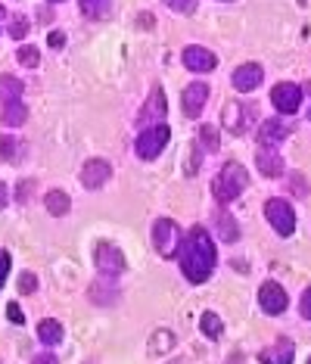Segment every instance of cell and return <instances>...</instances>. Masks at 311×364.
Here are the masks:
<instances>
[{
	"instance_id": "obj_6",
	"label": "cell",
	"mask_w": 311,
	"mask_h": 364,
	"mask_svg": "<svg viewBox=\"0 0 311 364\" xmlns=\"http://www.w3.org/2000/svg\"><path fill=\"white\" fill-rule=\"evenodd\" d=\"M93 258H97V271L106 277H119L124 271V252L119 246H112V243H100Z\"/></svg>"
},
{
	"instance_id": "obj_14",
	"label": "cell",
	"mask_w": 311,
	"mask_h": 364,
	"mask_svg": "<svg viewBox=\"0 0 311 364\" xmlns=\"http://www.w3.org/2000/svg\"><path fill=\"white\" fill-rule=\"evenodd\" d=\"M255 165H259V171L264 178H280L283 175V159H280L277 153H271L268 147L259 149V156H255Z\"/></svg>"
},
{
	"instance_id": "obj_24",
	"label": "cell",
	"mask_w": 311,
	"mask_h": 364,
	"mask_svg": "<svg viewBox=\"0 0 311 364\" xmlns=\"http://www.w3.org/2000/svg\"><path fill=\"white\" fill-rule=\"evenodd\" d=\"M199 327H202V334L212 336V339H221V336H224V321L218 318L215 312H206V314H202V318H199Z\"/></svg>"
},
{
	"instance_id": "obj_44",
	"label": "cell",
	"mask_w": 311,
	"mask_h": 364,
	"mask_svg": "<svg viewBox=\"0 0 311 364\" xmlns=\"http://www.w3.org/2000/svg\"><path fill=\"white\" fill-rule=\"evenodd\" d=\"M308 364H311V361H308Z\"/></svg>"
},
{
	"instance_id": "obj_11",
	"label": "cell",
	"mask_w": 311,
	"mask_h": 364,
	"mask_svg": "<svg viewBox=\"0 0 311 364\" xmlns=\"http://www.w3.org/2000/svg\"><path fill=\"white\" fill-rule=\"evenodd\" d=\"M259 302H262V308H264L268 314H283L290 299H286L283 287H277V283H264L262 292H259Z\"/></svg>"
},
{
	"instance_id": "obj_3",
	"label": "cell",
	"mask_w": 311,
	"mask_h": 364,
	"mask_svg": "<svg viewBox=\"0 0 311 364\" xmlns=\"http://www.w3.org/2000/svg\"><path fill=\"white\" fill-rule=\"evenodd\" d=\"M153 246L159 249V256L171 258L177 252V246H181V227L171 218H159L153 227Z\"/></svg>"
},
{
	"instance_id": "obj_33",
	"label": "cell",
	"mask_w": 311,
	"mask_h": 364,
	"mask_svg": "<svg viewBox=\"0 0 311 364\" xmlns=\"http://www.w3.org/2000/svg\"><path fill=\"white\" fill-rule=\"evenodd\" d=\"M175 13H193V0H165Z\"/></svg>"
},
{
	"instance_id": "obj_10",
	"label": "cell",
	"mask_w": 311,
	"mask_h": 364,
	"mask_svg": "<svg viewBox=\"0 0 311 364\" xmlns=\"http://www.w3.org/2000/svg\"><path fill=\"white\" fill-rule=\"evenodd\" d=\"M215 53L212 50H206V47H187L184 50V66L190 69V72H212L215 69Z\"/></svg>"
},
{
	"instance_id": "obj_25",
	"label": "cell",
	"mask_w": 311,
	"mask_h": 364,
	"mask_svg": "<svg viewBox=\"0 0 311 364\" xmlns=\"http://www.w3.org/2000/svg\"><path fill=\"white\" fill-rule=\"evenodd\" d=\"M215 224H218V231L224 234V240L228 243H233L240 237V231H237V224H233V218L228 215V212H218V218H215Z\"/></svg>"
},
{
	"instance_id": "obj_36",
	"label": "cell",
	"mask_w": 311,
	"mask_h": 364,
	"mask_svg": "<svg viewBox=\"0 0 311 364\" xmlns=\"http://www.w3.org/2000/svg\"><path fill=\"white\" fill-rule=\"evenodd\" d=\"M31 364H59V361L53 358V355H47V352H44V355H35V358H31Z\"/></svg>"
},
{
	"instance_id": "obj_29",
	"label": "cell",
	"mask_w": 311,
	"mask_h": 364,
	"mask_svg": "<svg viewBox=\"0 0 311 364\" xmlns=\"http://www.w3.org/2000/svg\"><path fill=\"white\" fill-rule=\"evenodd\" d=\"M0 156H4L6 162L16 159V140L13 137H0Z\"/></svg>"
},
{
	"instance_id": "obj_2",
	"label": "cell",
	"mask_w": 311,
	"mask_h": 364,
	"mask_svg": "<svg viewBox=\"0 0 311 364\" xmlns=\"http://www.w3.org/2000/svg\"><path fill=\"white\" fill-rule=\"evenodd\" d=\"M246 184H249V175H246L243 165H240V162H228L215 175V181H212V193H215L218 203H233L246 190Z\"/></svg>"
},
{
	"instance_id": "obj_32",
	"label": "cell",
	"mask_w": 311,
	"mask_h": 364,
	"mask_svg": "<svg viewBox=\"0 0 311 364\" xmlns=\"http://www.w3.org/2000/svg\"><path fill=\"white\" fill-rule=\"evenodd\" d=\"M6 274H10V252H6V249H0V287H4Z\"/></svg>"
},
{
	"instance_id": "obj_34",
	"label": "cell",
	"mask_w": 311,
	"mask_h": 364,
	"mask_svg": "<svg viewBox=\"0 0 311 364\" xmlns=\"http://www.w3.org/2000/svg\"><path fill=\"white\" fill-rule=\"evenodd\" d=\"M299 312H302V318H308V321H311V287L302 292V305H299Z\"/></svg>"
},
{
	"instance_id": "obj_15",
	"label": "cell",
	"mask_w": 311,
	"mask_h": 364,
	"mask_svg": "<svg viewBox=\"0 0 311 364\" xmlns=\"http://www.w3.org/2000/svg\"><path fill=\"white\" fill-rule=\"evenodd\" d=\"M90 299L97 305H115V302H119V287H115V277L93 283V287H90Z\"/></svg>"
},
{
	"instance_id": "obj_5",
	"label": "cell",
	"mask_w": 311,
	"mask_h": 364,
	"mask_svg": "<svg viewBox=\"0 0 311 364\" xmlns=\"http://www.w3.org/2000/svg\"><path fill=\"white\" fill-rule=\"evenodd\" d=\"M264 215H268L271 227H274L280 237H290L295 231V212L286 200H268L264 203Z\"/></svg>"
},
{
	"instance_id": "obj_8",
	"label": "cell",
	"mask_w": 311,
	"mask_h": 364,
	"mask_svg": "<svg viewBox=\"0 0 311 364\" xmlns=\"http://www.w3.org/2000/svg\"><path fill=\"white\" fill-rule=\"evenodd\" d=\"M252 106H243V103H228V109H224V128L230 134H243L249 128V122H252Z\"/></svg>"
},
{
	"instance_id": "obj_23",
	"label": "cell",
	"mask_w": 311,
	"mask_h": 364,
	"mask_svg": "<svg viewBox=\"0 0 311 364\" xmlns=\"http://www.w3.org/2000/svg\"><path fill=\"white\" fill-rule=\"evenodd\" d=\"M78 4H81V13L90 19H106L112 10V0H78Z\"/></svg>"
},
{
	"instance_id": "obj_7",
	"label": "cell",
	"mask_w": 311,
	"mask_h": 364,
	"mask_svg": "<svg viewBox=\"0 0 311 364\" xmlns=\"http://www.w3.org/2000/svg\"><path fill=\"white\" fill-rule=\"evenodd\" d=\"M271 103H274V109L277 113H295L299 109V103H302V91H299V84H290V81H283V84H277L274 91H271Z\"/></svg>"
},
{
	"instance_id": "obj_9",
	"label": "cell",
	"mask_w": 311,
	"mask_h": 364,
	"mask_svg": "<svg viewBox=\"0 0 311 364\" xmlns=\"http://www.w3.org/2000/svg\"><path fill=\"white\" fill-rule=\"evenodd\" d=\"M206 100H209V88L202 81H193V84H187L184 88V115H190V118H196L202 109H206Z\"/></svg>"
},
{
	"instance_id": "obj_35",
	"label": "cell",
	"mask_w": 311,
	"mask_h": 364,
	"mask_svg": "<svg viewBox=\"0 0 311 364\" xmlns=\"http://www.w3.org/2000/svg\"><path fill=\"white\" fill-rule=\"evenodd\" d=\"M6 314H10V321H13V324H22V321H25V314H22V308L16 305V302L6 305Z\"/></svg>"
},
{
	"instance_id": "obj_43",
	"label": "cell",
	"mask_w": 311,
	"mask_h": 364,
	"mask_svg": "<svg viewBox=\"0 0 311 364\" xmlns=\"http://www.w3.org/2000/svg\"><path fill=\"white\" fill-rule=\"evenodd\" d=\"M50 4H57V0H50Z\"/></svg>"
},
{
	"instance_id": "obj_16",
	"label": "cell",
	"mask_w": 311,
	"mask_h": 364,
	"mask_svg": "<svg viewBox=\"0 0 311 364\" xmlns=\"http://www.w3.org/2000/svg\"><path fill=\"white\" fill-rule=\"evenodd\" d=\"M262 364H293V343L290 339H280L274 349H264L259 355Z\"/></svg>"
},
{
	"instance_id": "obj_17",
	"label": "cell",
	"mask_w": 311,
	"mask_h": 364,
	"mask_svg": "<svg viewBox=\"0 0 311 364\" xmlns=\"http://www.w3.org/2000/svg\"><path fill=\"white\" fill-rule=\"evenodd\" d=\"M286 137V125L283 122H264L262 125V131H259V140H262V147H271V144H280V140Z\"/></svg>"
},
{
	"instance_id": "obj_39",
	"label": "cell",
	"mask_w": 311,
	"mask_h": 364,
	"mask_svg": "<svg viewBox=\"0 0 311 364\" xmlns=\"http://www.w3.org/2000/svg\"><path fill=\"white\" fill-rule=\"evenodd\" d=\"M28 196H31V184H25V181H22V184H19V203H25Z\"/></svg>"
},
{
	"instance_id": "obj_31",
	"label": "cell",
	"mask_w": 311,
	"mask_h": 364,
	"mask_svg": "<svg viewBox=\"0 0 311 364\" xmlns=\"http://www.w3.org/2000/svg\"><path fill=\"white\" fill-rule=\"evenodd\" d=\"M19 290L22 292H35L37 290V277L35 274H22L19 277Z\"/></svg>"
},
{
	"instance_id": "obj_20",
	"label": "cell",
	"mask_w": 311,
	"mask_h": 364,
	"mask_svg": "<svg viewBox=\"0 0 311 364\" xmlns=\"http://www.w3.org/2000/svg\"><path fill=\"white\" fill-rule=\"evenodd\" d=\"M44 203H47V212H50V215H57V218H62L69 209H72V200H69L62 190H50Z\"/></svg>"
},
{
	"instance_id": "obj_19",
	"label": "cell",
	"mask_w": 311,
	"mask_h": 364,
	"mask_svg": "<svg viewBox=\"0 0 311 364\" xmlns=\"http://www.w3.org/2000/svg\"><path fill=\"white\" fill-rule=\"evenodd\" d=\"M0 118H4V125H10V128H19V125L25 122V103H22V100L4 103V113H0Z\"/></svg>"
},
{
	"instance_id": "obj_42",
	"label": "cell",
	"mask_w": 311,
	"mask_h": 364,
	"mask_svg": "<svg viewBox=\"0 0 311 364\" xmlns=\"http://www.w3.org/2000/svg\"><path fill=\"white\" fill-rule=\"evenodd\" d=\"M0 19H4V6H0Z\"/></svg>"
},
{
	"instance_id": "obj_41",
	"label": "cell",
	"mask_w": 311,
	"mask_h": 364,
	"mask_svg": "<svg viewBox=\"0 0 311 364\" xmlns=\"http://www.w3.org/2000/svg\"><path fill=\"white\" fill-rule=\"evenodd\" d=\"M140 25H143V28L150 25V28H153V16H146V13H143V16H140Z\"/></svg>"
},
{
	"instance_id": "obj_12",
	"label": "cell",
	"mask_w": 311,
	"mask_h": 364,
	"mask_svg": "<svg viewBox=\"0 0 311 364\" xmlns=\"http://www.w3.org/2000/svg\"><path fill=\"white\" fill-rule=\"evenodd\" d=\"M109 175H112V169H109L106 159H90V162L81 169V184L88 187V190H97V187L106 184Z\"/></svg>"
},
{
	"instance_id": "obj_28",
	"label": "cell",
	"mask_w": 311,
	"mask_h": 364,
	"mask_svg": "<svg viewBox=\"0 0 311 364\" xmlns=\"http://www.w3.org/2000/svg\"><path fill=\"white\" fill-rule=\"evenodd\" d=\"M199 140L206 144V149H218V131L212 128V125H202V128H199Z\"/></svg>"
},
{
	"instance_id": "obj_27",
	"label": "cell",
	"mask_w": 311,
	"mask_h": 364,
	"mask_svg": "<svg viewBox=\"0 0 311 364\" xmlns=\"http://www.w3.org/2000/svg\"><path fill=\"white\" fill-rule=\"evenodd\" d=\"M19 62L28 69H35L37 62H41V53H37V47H19Z\"/></svg>"
},
{
	"instance_id": "obj_30",
	"label": "cell",
	"mask_w": 311,
	"mask_h": 364,
	"mask_svg": "<svg viewBox=\"0 0 311 364\" xmlns=\"http://www.w3.org/2000/svg\"><path fill=\"white\" fill-rule=\"evenodd\" d=\"M10 35H13V38H25V35H28V22L22 19V16H16V19H13Z\"/></svg>"
},
{
	"instance_id": "obj_4",
	"label": "cell",
	"mask_w": 311,
	"mask_h": 364,
	"mask_svg": "<svg viewBox=\"0 0 311 364\" xmlns=\"http://www.w3.org/2000/svg\"><path fill=\"white\" fill-rule=\"evenodd\" d=\"M171 137L168 125H153V128H143V134L137 137V156L140 159H156V156L165 149Z\"/></svg>"
},
{
	"instance_id": "obj_38",
	"label": "cell",
	"mask_w": 311,
	"mask_h": 364,
	"mask_svg": "<svg viewBox=\"0 0 311 364\" xmlns=\"http://www.w3.org/2000/svg\"><path fill=\"white\" fill-rule=\"evenodd\" d=\"M6 203H10V193H6V184L0 181V212L6 209Z\"/></svg>"
},
{
	"instance_id": "obj_18",
	"label": "cell",
	"mask_w": 311,
	"mask_h": 364,
	"mask_svg": "<svg viewBox=\"0 0 311 364\" xmlns=\"http://www.w3.org/2000/svg\"><path fill=\"white\" fill-rule=\"evenodd\" d=\"M165 113H168L165 93H162V88H156V91H153V97H150V103L143 106V115H140V122H146V118H162Z\"/></svg>"
},
{
	"instance_id": "obj_1",
	"label": "cell",
	"mask_w": 311,
	"mask_h": 364,
	"mask_svg": "<svg viewBox=\"0 0 311 364\" xmlns=\"http://www.w3.org/2000/svg\"><path fill=\"white\" fill-rule=\"evenodd\" d=\"M177 256H181V271L190 283L209 280V274L215 268V243L202 227H190V234L177 246Z\"/></svg>"
},
{
	"instance_id": "obj_37",
	"label": "cell",
	"mask_w": 311,
	"mask_h": 364,
	"mask_svg": "<svg viewBox=\"0 0 311 364\" xmlns=\"http://www.w3.org/2000/svg\"><path fill=\"white\" fill-rule=\"evenodd\" d=\"M47 41H50V47H62V44H66V35H62V31H53Z\"/></svg>"
},
{
	"instance_id": "obj_26",
	"label": "cell",
	"mask_w": 311,
	"mask_h": 364,
	"mask_svg": "<svg viewBox=\"0 0 311 364\" xmlns=\"http://www.w3.org/2000/svg\"><path fill=\"white\" fill-rule=\"evenodd\" d=\"M171 346H175V336H171L168 330H159V334L153 336V343H150V352L159 355V352H168Z\"/></svg>"
},
{
	"instance_id": "obj_22",
	"label": "cell",
	"mask_w": 311,
	"mask_h": 364,
	"mask_svg": "<svg viewBox=\"0 0 311 364\" xmlns=\"http://www.w3.org/2000/svg\"><path fill=\"white\" fill-rule=\"evenodd\" d=\"M0 100L10 103V100H22V81L13 75H0Z\"/></svg>"
},
{
	"instance_id": "obj_40",
	"label": "cell",
	"mask_w": 311,
	"mask_h": 364,
	"mask_svg": "<svg viewBox=\"0 0 311 364\" xmlns=\"http://www.w3.org/2000/svg\"><path fill=\"white\" fill-rule=\"evenodd\" d=\"M293 190L295 193H305V181H302L299 175H293Z\"/></svg>"
},
{
	"instance_id": "obj_13",
	"label": "cell",
	"mask_w": 311,
	"mask_h": 364,
	"mask_svg": "<svg viewBox=\"0 0 311 364\" xmlns=\"http://www.w3.org/2000/svg\"><path fill=\"white\" fill-rule=\"evenodd\" d=\"M262 66H255V62H246V66H240L237 72H233V88H237L240 93H249V91H255L262 84Z\"/></svg>"
},
{
	"instance_id": "obj_21",
	"label": "cell",
	"mask_w": 311,
	"mask_h": 364,
	"mask_svg": "<svg viewBox=\"0 0 311 364\" xmlns=\"http://www.w3.org/2000/svg\"><path fill=\"white\" fill-rule=\"evenodd\" d=\"M37 339H41L44 346L62 343V324L59 321H41L37 324Z\"/></svg>"
}]
</instances>
